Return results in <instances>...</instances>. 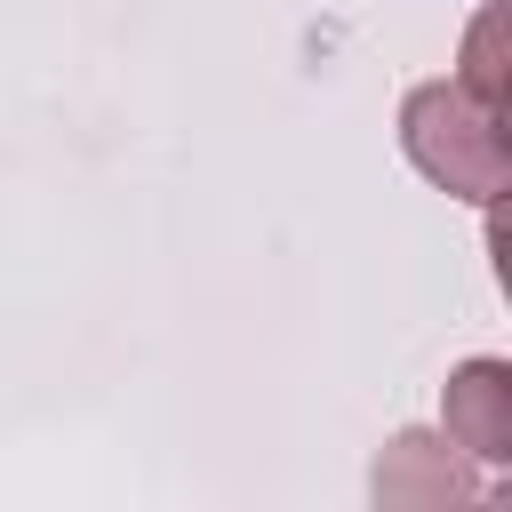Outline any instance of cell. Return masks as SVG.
<instances>
[{
	"label": "cell",
	"mask_w": 512,
	"mask_h": 512,
	"mask_svg": "<svg viewBox=\"0 0 512 512\" xmlns=\"http://www.w3.org/2000/svg\"><path fill=\"white\" fill-rule=\"evenodd\" d=\"M400 144L408 160L456 192V200H496L504 176H512V144H504V112L480 104L472 88L456 80H424L408 104H400Z\"/></svg>",
	"instance_id": "6da1fadb"
},
{
	"label": "cell",
	"mask_w": 512,
	"mask_h": 512,
	"mask_svg": "<svg viewBox=\"0 0 512 512\" xmlns=\"http://www.w3.org/2000/svg\"><path fill=\"white\" fill-rule=\"evenodd\" d=\"M448 440L472 448L480 464H504L512 456V368L504 360H464L448 376Z\"/></svg>",
	"instance_id": "7a4b0ae2"
},
{
	"label": "cell",
	"mask_w": 512,
	"mask_h": 512,
	"mask_svg": "<svg viewBox=\"0 0 512 512\" xmlns=\"http://www.w3.org/2000/svg\"><path fill=\"white\" fill-rule=\"evenodd\" d=\"M496 32H504V8H488V16L472 24V48H464V80H456V88H472L480 104H496V112H504V72H496Z\"/></svg>",
	"instance_id": "3957f363"
}]
</instances>
